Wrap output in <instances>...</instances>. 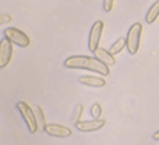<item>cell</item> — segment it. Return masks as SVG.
<instances>
[{
  "label": "cell",
  "instance_id": "cell-1",
  "mask_svg": "<svg viewBox=\"0 0 159 145\" xmlns=\"http://www.w3.org/2000/svg\"><path fill=\"white\" fill-rule=\"evenodd\" d=\"M63 65L71 70L94 71L101 76H108V73H110V66H107L105 63H102L96 57H88V56H71L63 62Z\"/></svg>",
  "mask_w": 159,
  "mask_h": 145
},
{
  "label": "cell",
  "instance_id": "cell-2",
  "mask_svg": "<svg viewBox=\"0 0 159 145\" xmlns=\"http://www.w3.org/2000/svg\"><path fill=\"white\" fill-rule=\"evenodd\" d=\"M141 36H142V25L141 23H133L127 33L125 37V47L130 54H136L139 51L141 45Z\"/></svg>",
  "mask_w": 159,
  "mask_h": 145
},
{
  "label": "cell",
  "instance_id": "cell-3",
  "mask_svg": "<svg viewBox=\"0 0 159 145\" xmlns=\"http://www.w3.org/2000/svg\"><path fill=\"white\" fill-rule=\"evenodd\" d=\"M17 110L20 111V114H22V117H23V120H25V124H26L30 133L34 134V133L39 130L34 110H31V106H30L26 102H19V103H17Z\"/></svg>",
  "mask_w": 159,
  "mask_h": 145
},
{
  "label": "cell",
  "instance_id": "cell-4",
  "mask_svg": "<svg viewBox=\"0 0 159 145\" xmlns=\"http://www.w3.org/2000/svg\"><path fill=\"white\" fill-rule=\"evenodd\" d=\"M3 34H5L6 39L11 40V43H14V45H17V47H20V48H28L30 43H31L30 37H28L23 31H20L19 28H12V26H11V28H6V29L3 31Z\"/></svg>",
  "mask_w": 159,
  "mask_h": 145
},
{
  "label": "cell",
  "instance_id": "cell-5",
  "mask_svg": "<svg viewBox=\"0 0 159 145\" xmlns=\"http://www.w3.org/2000/svg\"><path fill=\"white\" fill-rule=\"evenodd\" d=\"M102 31H104V22H102V20L94 22L93 26H91V29H90V34H88V49H90L91 52H94L96 49L99 48V42H101Z\"/></svg>",
  "mask_w": 159,
  "mask_h": 145
},
{
  "label": "cell",
  "instance_id": "cell-6",
  "mask_svg": "<svg viewBox=\"0 0 159 145\" xmlns=\"http://www.w3.org/2000/svg\"><path fill=\"white\" fill-rule=\"evenodd\" d=\"M12 57V43L9 39H3L0 40V68H5Z\"/></svg>",
  "mask_w": 159,
  "mask_h": 145
},
{
  "label": "cell",
  "instance_id": "cell-7",
  "mask_svg": "<svg viewBox=\"0 0 159 145\" xmlns=\"http://www.w3.org/2000/svg\"><path fill=\"white\" fill-rule=\"evenodd\" d=\"M105 125V120L104 119H93V120H77L76 122V127L79 131H84V133H90V131H96V130H101L102 127Z\"/></svg>",
  "mask_w": 159,
  "mask_h": 145
},
{
  "label": "cell",
  "instance_id": "cell-8",
  "mask_svg": "<svg viewBox=\"0 0 159 145\" xmlns=\"http://www.w3.org/2000/svg\"><path fill=\"white\" fill-rule=\"evenodd\" d=\"M43 131L50 136H54V138H70L71 136V130L68 127L60 125V124H47Z\"/></svg>",
  "mask_w": 159,
  "mask_h": 145
},
{
  "label": "cell",
  "instance_id": "cell-9",
  "mask_svg": "<svg viewBox=\"0 0 159 145\" xmlns=\"http://www.w3.org/2000/svg\"><path fill=\"white\" fill-rule=\"evenodd\" d=\"M80 84L85 87H93V88H102L105 87V79L99 76H80Z\"/></svg>",
  "mask_w": 159,
  "mask_h": 145
},
{
  "label": "cell",
  "instance_id": "cell-10",
  "mask_svg": "<svg viewBox=\"0 0 159 145\" xmlns=\"http://www.w3.org/2000/svg\"><path fill=\"white\" fill-rule=\"evenodd\" d=\"M94 57L98 59V60H101L102 63H105L107 66H111V65H116V59H114V56L110 52V51H107L104 48H98L94 51Z\"/></svg>",
  "mask_w": 159,
  "mask_h": 145
},
{
  "label": "cell",
  "instance_id": "cell-11",
  "mask_svg": "<svg viewBox=\"0 0 159 145\" xmlns=\"http://www.w3.org/2000/svg\"><path fill=\"white\" fill-rule=\"evenodd\" d=\"M158 17H159V0H156V2L150 6V9H148V12H147V16H145V22H147V23H153Z\"/></svg>",
  "mask_w": 159,
  "mask_h": 145
},
{
  "label": "cell",
  "instance_id": "cell-12",
  "mask_svg": "<svg viewBox=\"0 0 159 145\" xmlns=\"http://www.w3.org/2000/svg\"><path fill=\"white\" fill-rule=\"evenodd\" d=\"M34 114H36L37 127H39L40 130H43V128H45V125H47V122H45V114H43V110H42L40 106H36V108H34Z\"/></svg>",
  "mask_w": 159,
  "mask_h": 145
},
{
  "label": "cell",
  "instance_id": "cell-13",
  "mask_svg": "<svg viewBox=\"0 0 159 145\" xmlns=\"http://www.w3.org/2000/svg\"><path fill=\"white\" fill-rule=\"evenodd\" d=\"M124 48H125V39H124V37H119V39L111 45V48L108 49V51H110L113 56H116V54H119Z\"/></svg>",
  "mask_w": 159,
  "mask_h": 145
},
{
  "label": "cell",
  "instance_id": "cell-14",
  "mask_svg": "<svg viewBox=\"0 0 159 145\" xmlns=\"http://www.w3.org/2000/svg\"><path fill=\"white\" fill-rule=\"evenodd\" d=\"M90 113H91L93 119H99V117H101V114H102V106H101L99 103H93V106H91Z\"/></svg>",
  "mask_w": 159,
  "mask_h": 145
},
{
  "label": "cell",
  "instance_id": "cell-15",
  "mask_svg": "<svg viewBox=\"0 0 159 145\" xmlns=\"http://www.w3.org/2000/svg\"><path fill=\"white\" fill-rule=\"evenodd\" d=\"M82 111H84V105H82V103L76 105V108H74V116H73V120H74V124H76L77 120H80Z\"/></svg>",
  "mask_w": 159,
  "mask_h": 145
},
{
  "label": "cell",
  "instance_id": "cell-16",
  "mask_svg": "<svg viewBox=\"0 0 159 145\" xmlns=\"http://www.w3.org/2000/svg\"><path fill=\"white\" fill-rule=\"evenodd\" d=\"M113 5H114V0H104V11L110 12L113 9Z\"/></svg>",
  "mask_w": 159,
  "mask_h": 145
},
{
  "label": "cell",
  "instance_id": "cell-17",
  "mask_svg": "<svg viewBox=\"0 0 159 145\" xmlns=\"http://www.w3.org/2000/svg\"><path fill=\"white\" fill-rule=\"evenodd\" d=\"M8 22H11V16L9 14H0V25H5Z\"/></svg>",
  "mask_w": 159,
  "mask_h": 145
},
{
  "label": "cell",
  "instance_id": "cell-18",
  "mask_svg": "<svg viewBox=\"0 0 159 145\" xmlns=\"http://www.w3.org/2000/svg\"><path fill=\"white\" fill-rule=\"evenodd\" d=\"M153 139H155V141H159V131H156V133L153 134Z\"/></svg>",
  "mask_w": 159,
  "mask_h": 145
}]
</instances>
